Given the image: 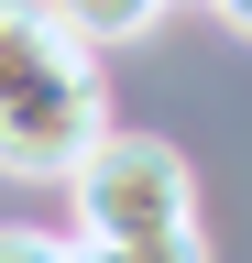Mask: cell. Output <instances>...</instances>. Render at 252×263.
<instances>
[{
  "instance_id": "cell-1",
  "label": "cell",
  "mask_w": 252,
  "mask_h": 263,
  "mask_svg": "<svg viewBox=\"0 0 252 263\" xmlns=\"http://www.w3.org/2000/svg\"><path fill=\"white\" fill-rule=\"evenodd\" d=\"M99 132H110L99 55H88L44 0H0V176L55 186Z\"/></svg>"
},
{
  "instance_id": "cell-2",
  "label": "cell",
  "mask_w": 252,
  "mask_h": 263,
  "mask_svg": "<svg viewBox=\"0 0 252 263\" xmlns=\"http://www.w3.org/2000/svg\"><path fill=\"white\" fill-rule=\"evenodd\" d=\"M66 209L99 252H132V263H208L198 241V176H186L176 143L153 132H99L77 164H66Z\"/></svg>"
},
{
  "instance_id": "cell-3",
  "label": "cell",
  "mask_w": 252,
  "mask_h": 263,
  "mask_svg": "<svg viewBox=\"0 0 252 263\" xmlns=\"http://www.w3.org/2000/svg\"><path fill=\"white\" fill-rule=\"evenodd\" d=\"M44 11L66 22L88 55H99V44H132V33H153V11H165V0H44Z\"/></svg>"
},
{
  "instance_id": "cell-4",
  "label": "cell",
  "mask_w": 252,
  "mask_h": 263,
  "mask_svg": "<svg viewBox=\"0 0 252 263\" xmlns=\"http://www.w3.org/2000/svg\"><path fill=\"white\" fill-rule=\"evenodd\" d=\"M0 263H66L55 230H0Z\"/></svg>"
},
{
  "instance_id": "cell-5",
  "label": "cell",
  "mask_w": 252,
  "mask_h": 263,
  "mask_svg": "<svg viewBox=\"0 0 252 263\" xmlns=\"http://www.w3.org/2000/svg\"><path fill=\"white\" fill-rule=\"evenodd\" d=\"M219 22H230V33H241V44H252V0H219Z\"/></svg>"
},
{
  "instance_id": "cell-6",
  "label": "cell",
  "mask_w": 252,
  "mask_h": 263,
  "mask_svg": "<svg viewBox=\"0 0 252 263\" xmlns=\"http://www.w3.org/2000/svg\"><path fill=\"white\" fill-rule=\"evenodd\" d=\"M66 263H132V252H99V241H66Z\"/></svg>"
}]
</instances>
